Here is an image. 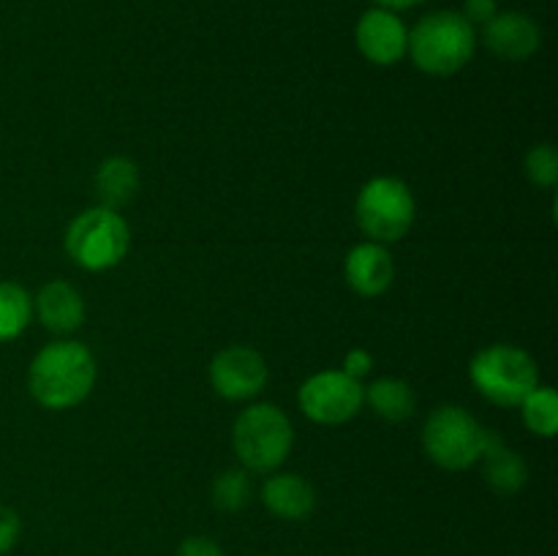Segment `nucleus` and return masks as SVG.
<instances>
[{
	"label": "nucleus",
	"mask_w": 558,
	"mask_h": 556,
	"mask_svg": "<svg viewBox=\"0 0 558 556\" xmlns=\"http://www.w3.org/2000/svg\"><path fill=\"white\" fill-rule=\"evenodd\" d=\"M96 358L80 341H54L33 358L27 371L31 396L47 409H71L96 385Z\"/></svg>",
	"instance_id": "f257e3e1"
},
{
	"label": "nucleus",
	"mask_w": 558,
	"mask_h": 556,
	"mask_svg": "<svg viewBox=\"0 0 558 556\" xmlns=\"http://www.w3.org/2000/svg\"><path fill=\"white\" fill-rule=\"evenodd\" d=\"M477 33L461 11H434L409 31L407 52L425 74L450 76L472 60Z\"/></svg>",
	"instance_id": "f03ea898"
},
{
	"label": "nucleus",
	"mask_w": 558,
	"mask_h": 556,
	"mask_svg": "<svg viewBox=\"0 0 558 556\" xmlns=\"http://www.w3.org/2000/svg\"><path fill=\"white\" fill-rule=\"evenodd\" d=\"M294 431L287 414L272 403L243 409L234 423L232 445L245 472H276L292 452Z\"/></svg>",
	"instance_id": "7ed1b4c3"
},
{
	"label": "nucleus",
	"mask_w": 558,
	"mask_h": 556,
	"mask_svg": "<svg viewBox=\"0 0 558 556\" xmlns=\"http://www.w3.org/2000/svg\"><path fill=\"white\" fill-rule=\"evenodd\" d=\"M469 376L474 387L499 407H521L523 398L539 385V371L532 354L507 343H494L474 354Z\"/></svg>",
	"instance_id": "20e7f679"
},
{
	"label": "nucleus",
	"mask_w": 558,
	"mask_h": 556,
	"mask_svg": "<svg viewBox=\"0 0 558 556\" xmlns=\"http://www.w3.org/2000/svg\"><path fill=\"white\" fill-rule=\"evenodd\" d=\"M129 240V223L123 221V216L118 210L96 205L69 223L65 251L85 270H109L123 262Z\"/></svg>",
	"instance_id": "39448f33"
},
{
	"label": "nucleus",
	"mask_w": 558,
	"mask_h": 556,
	"mask_svg": "<svg viewBox=\"0 0 558 556\" xmlns=\"http://www.w3.org/2000/svg\"><path fill=\"white\" fill-rule=\"evenodd\" d=\"M488 428L463 407H439L430 412L423 428V447L434 463L447 472H463L480 461Z\"/></svg>",
	"instance_id": "423d86ee"
},
{
	"label": "nucleus",
	"mask_w": 558,
	"mask_h": 556,
	"mask_svg": "<svg viewBox=\"0 0 558 556\" xmlns=\"http://www.w3.org/2000/svg\"><path fill=\"white\" fill-rule=\"evenodd\" d=\"M414 196L409 185L398 178H374L363 185L354 205L360 229L368 234L374 243H396L412 229Z\"/></svg>",
	"instance_id": "0eeeda50"
},
{
	"label": "nucleus",
	"mask_w": 558,
	"mask_h": 556,
	"mask_svg": "<svg viewBox=\"0 0 558 556\" xmlns=\"http://www.w3.org/2000/svg\"><path fill=\"white\" fill-rule=\"evenodd\" d=\"M300 409L308 420L322 425H341L360 412L365 390L360 379H352L343 371H322L300 387Z\"/></svg>",
	"instance_id": "6e6552de"
},
{
	"label": "nucleus",
	"mask_w": 558,
	"mask_h": 556,
	"mask_svg": "<svg viewBox=\"0 0 558 556\" xmlns=\"http://www.w3.org/2000/svg\"><path fill=\"white\" fill-rule=\"evenodd\" d=\"M210 382L218 396L229 401H248L267 385V363L256 349L229 347L210 363Z\"/></svg>",
	"instance_id": "1a4fd4ad"
},
{
	"label": "nucleus",
	"mask_w": 558,
	"mask_h": 556,
	"mask_svg": "<svg viewBox=\"0 0 558 556\" xmlns=\"http://www.w3.org/2000/svg\"><path fill=\"white\" fill-rule=\"evenodd\" d=\"M354 41H357L363 58L371 60L374 65H396L407 55L409 31L401 16H398V11L376 5V9L365 11L357 20Z\"/></svg>",
	"instance_id": "9d476101"
},
{
	"label": "nucleus",
	"mask_w": 558,
	"mask_h": 556,
	"mask_svg": "<svg viewBox=\"0 0 558 556\" xmlns=\"http://www.w3.org/2000/svg\"><path fill=\"white\" fill-rule=\"evenodd\" d=\"M483 41L496 58L518 63L537 52L543 44V31L523 11H501L483 27Z\"/></svg>",
	"instance_id": "9b49d317"
},
{
	"label": "nucleus",
	"mask_w": 558,
	"mask_h": 556,
	"mask_svg": "<svg viewBox=\"0 0 558 556\" xmlns=\"http://www.w3.org/2000/svg\"><path fill=\"white\" fill-rule=\"evenodd\" d=\"M396 278L392 256L381 243H360L347 256V281L363 298H376L387 292Z\"/></svg>",
	"instance_id": "f8f14e48"
},
{
	"label": "nucleus",
	"mask_w": 558,
	"mask_h": 556,
	"mask_svg": "<svg viewBox=\"0 0 558 556\" xmlns=\"http://www.w3.org/2000/svg\"><path fill=\"white\" fill-rule=\"evenodd\" d=\"M262 501L281 521H303L314 512L316 491L305 478L292 472L272 474L262 488Z\"/></svg>",
	"instance_id": "ddd939ff"
},
{
	"label": "nucleus",
	"mask_w": 558,
	"mask_h": 556,
	"mask_svg": "<svg viewBox=\"0 0 558 556\" xmlns=\"http://www.w3.org/2000/svg\"><path fill=\"white\" fill-rule=\"evenodd\" d=\"M480 461H483L485 483H488L496 494L515 496L518 491L526 485V461H523L515 450H510L496 431H488V436H485V447Z\"/></svg>",
	"instance_id": "4468645a"
},
{
	"label": "nucleus",
	"mask_w": 558,
	"mask_h": 556,
	"mask_svg": "<svg viewBox=\"0 0 558 556\" xmlns=\"http://www.w3.org/2000/svg\"><path fill=\"white\" fill-rule=\"evenodd\" d=\"M38 319L52 333H74L85 322V300L71 283L52 281L36 298Z\"/></svg>",
	"instance_id": "2eb2a0df"
},
{
	"label": "nucleus",
	"mask_w": 558,
	"mask_h": 556,
	"mask_svg": "<svg viewBox=\"0 0 558 556\" xmlns=\"http://www.w3.org/2000/svg\"><path fill=\"white\" fill-rule=\"evenodd\" d=\"M93 185H96V196L101 202V207L118 210V207L129 205L136 196V189H140V169H136V164L131 158H107L98 167Z\"/></svg>",
	"instance_id": "dca6fc26"
},
{
	"label": "nucleus",
	"mask_w": 558,
	"mask_h": 556,
	"mask_svg": "<svg viewBox=\"0 0 558 556\" xmlns=\"http://www.w3.org/2000/svg\"><path fill=\"white\" fill-rule=\"evenodd\" d=\"M365 401L371 403L379 418L390 420V423H401V420L412 418L414 407H417V396H414L412 387L403 379L396 376H385V379H376L374 385L365 390Z\"/></svg>",
	"instance_id": "f3484780"
},
{
	"label": "nucleus",
	"mask_w": 558,
	"mask_h": 556,
	"mask_svg": "<svg viewBox=\"0 0 558 556\" xmlns=\"http://www.w3.org/2000/svg\"><path fill=\"white\" fill-rule=\"evenodd\" d=\"M33 316V300L20 283L0 281V341H11L27 327Z\"/></svg>",
	"instance_id": "a211bd4d"
},
{
	"label": "nucleus",
	"mask_w": 558,
	"mask_h": 556,
	"mask_svg": "<svg viewBox=\"0 0 558 556\" xmlns=\"http://www.w3.org/2000/svg\"><path fill=\"white\" fill-rule=\"evenodd\" d=\"M523 423L537 436H556L558 431V396L554 387H534L521 401Z\"/></svg>",
	"instance_id": "6ab92c4d"
},
{
	"label": "nucleus",
	"mask_w": 558,
	"mask_h": 556,
	"mask_svg": "<svg viewBox=\"0 0 558 556\" xmlns=\"http://www.w3.org/2000/svg\"><path fill=\"white\" fill-rule=\"evenodd\" d=\"M254 496V483L245 469H227L213 480V505L223 512H240Z\"/></svg>",
	"instance_id": "aec40b11"
},
{
	"label": "nucleus",
	"mask_w": 558,
	"mask_h": 556,
	"mask_svg": "<svg viewBox=\"0 0 558 556\" xmlns=\"http://www.w3.org/2000/svg\"><path fill=\"white\" fill-rule=\"evenodd\" d=\"M526 174L534 185L550 189L558 180V153L550 142L545 145H534L526 156Z\"/></svg>",
	"instance_id": "412c9836"
},
{
	"label": "nucleus",
	"mask_w": 558,
	"mask_h": 556,
	"mask_svg": "<svg viewBox=\"0 0 558 556\" xmlns=\"http://www.w3.org/2000/svg\"><path fill=\"white\" fill-rule=\"evenodd\" d=\"M461 14L472 27H485L499 14V5H496V0H466Z\"/></svg>",
	"instance_id": "4be33fe9"
},
{
	"label": "nucleus",
	"mask_w": 558,
	"mask_h": 556,
	"mask_svg": "<svg viewBox=\"0 0 558 556\" xmlns=\"http://www.w3.org/2000/svg\"><path fill=\"white\" fill-rule=\"evenodd\" d=\"M20 516L9 510V507H0V556L14 548L16 540H20Z\"/></svg>",
	"instance_id": "5701e85b"
},
{
	"label": "nucleus",
	"mask_w": 558,
	"mask_h": 556,
	"mask_svg": "<svg viewBox=\"0 0 558 556\" xmlns=\"http://www.w3.org/2000/svg\"><path fill=\"white\" fill-rule=\"evenodd\" d=\"M178 556H227V554H223V548L216 543V540L196 534V537H185L183 543L178 545Z\"/></svg>",
	"instance_id": "b1692460"
},
{
	"label": "nucleus",
	"mask_w": 558,
	"mask_h": 556,
	"mask_svg": "<svg viewBox=\"0 0 558 556\" xmlns=\"http://www.w3.org/2000/svg\"><path fill=\"white\" fill-rule=\"evenodd\" d=\"M371 368H374V358L365 349H352L343 360V374H349L352 379H363Z\"/></svg>",
	"instance_id": "393cba45"
},
{
	"label": "nucleus",
	"mask_w": 558,
	"mask_h": 556,
	"mask_svg": "<svg viewBox=\"0 0 558 556\" xmlns=\"http://www.w3.org/2000/svg\"><path fill=\"white\" fill-rule=\"evenodd\" d=\"M425 3V0H376V5L390 11H403V9H414V5Z\"/></svg>",
	"instance_id": "a878e982"
}]
</instances>
